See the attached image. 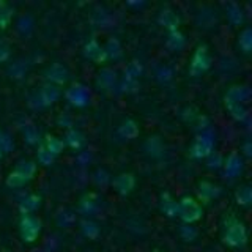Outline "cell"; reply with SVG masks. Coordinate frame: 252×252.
<instances>
[{
    "label": "cell",
    "mask_w": 252,
    "mask_h": 252,
    "mask_svg": "<svg viewBox=\"0 0 252 252\" xmlns=\"http://www.w3.org/2000/svg\"><path fill=\"white\" fill-rule=\"evenodd\" d=\"M222 241L230 248H243L248 243V230L243 222L238 219H230L225 225V230L222 235Z\"/></svg>",
    "instance_id": "cell-1"
},
{
    "label": "cell",
    "mask_w": 252,
    "mask_h": 252,
    "mask_svg": "<svg viewBox=\"0 0 252 252\" xmlns=\"http://www.w3.org/2000/svg\"><path fill=\"white\" fill-rule=\"evenodd\" d=\"M202 215H203L202 205L197 200H194L192 197L186 195L178 202V216L185 224L197 222L199 219H202Z\"/></svg>",
    "instance_id": "cell-2"
},
{
    "label": "cell",
    "mask_w": 252,
    "mask_h": 252,
    "mask_svg": "<svg viewBox=\"0 0 252 252\" xmlns=\"http://www.w3.org/2000/svg\"><path fill=\"white\" fill-rule=\"evenodd\" d=\"M19 232L26 243L36 241L39 232H41V220L32 215H22L19 222Z\"/></svg>",
    "instance_id": "cell-3"
},
{
    "label": "cell",
    "mask_w": 252,
    "mask_h": 252,
    "mask_svg": "<svg viewBox=\"0 0 252 252\" xmlns=\"http://www.w3.org/2000/svg\"><path fill=\"white\" fill-rule=\"evenodd\" d=\"M210 54L207 46L202 44L195 49L194 55H192V60H191V65H189V74L194 76V77H199L202 76L205 71L210 68Z\"/></svg>",
    "instance_id": "cell-4"
},
{
    "label": "cell",
    "mask_w": 252,
    "mask_h": 252,
    "mask_svg": "<svg viewBox=\"0 0 252 252\" xmlns=\"http://www.w3.org/2000/svg\"><path fill=\"white\" fill-rule=\"evenodd\" d=\"M213 152V139L210 136H199L191 147V155L194 158H207Z\"/></svg>",
    "instance_id": "cell-5"
},
{
    "label": "cell",
    "mask_w": 252,
    "mask_h": 252,
    "mask_svg": "<svg viewBox=\"0 0 252 252\" xmlns=\"http://www.w3.org/2000/svg\"><path fill=\"white\" fill-rule=\"evenodd\" d=\"M112 185H114L115 191L118 194L126 195V194H129L132 191V188H134V185H136V181H134V177L131 175V173H120V175L114 178Z\"/></svg>",
    "instance_id": "cell-6"
},
{
    "label": "cell",
    "mask_w": 252,
    "mask_h": 252,
    "mask_svg": "<svg viewBox=\"0 0 252 252\" xmlns=\"http://www.w3.org/2000/svg\"><path fill=\"white\" fill-rule=\"evenodd\" d=\"M66 99L71 102V104L85 106L87 102H89V99H90V94L82 85H74L66 92Z\"/></svg>",
    "instance_id": "cell-7"
},
{
    "label": "cell",
    "mask_w": 252,
    "mask_h": 252,
    "mask_svg": "<svg viewBox=\"0 0 252 252\" xmlns=\"http://www.w3.org/2000/svg\"><path fill=\"white\" fill-rule=\"evenodd\" d=\"M46 77L49 79V81L55 82V84H65L68 81V77H69V73L63 65H60V63H55V65H52L49 69L46 71Z\"/></svg>",
    "instance_id": "cell-8"
},
{
    "label": "cell",
    "mask_w": 252,
    "mask_h": 252,
    "mask_svg": "<svg viewBox=\"0 0 252 252\" xmlns=\"http://www.w3.org/2000/svg\"><path fill=\"white\" fill-rule=\"evenodd\" d=\"M85 55L90 60L96 62V63H102V62H106V59H107L104 49H102V47L98 44L96 39H92V41L85 46Z\"/></svg>",
    "instance_id": "cell-9"
},
{
    "label": "cell",
    "mask_w": 252,
    "mask_h": 252,
    "mask_svg": "<svg viewBox=\"0 0 252 252\" xmlns=\"http://www.w3.org/2000/svg\"><path fill=\"white\" fill-rule=\"evenodd\" d=\"M161 211L169 218L178 216V202L173 200L169 192L161 194Z\"/></svg>",
    "instance_id": "cell-10"
},
{
    "label": "cell",
    "mask_w": 252,
    "mask_h": 252,
    "mask_svg": "<svg viewBox=\"0 0 252 252\" xmlns=\"http://www.w3.org/2000/svg\"><path fill=\"white\" fill-rule=\"evenodd\" d=\"M59 98V90L55 89L54 85H46L43 87L41 90L38 93V101H39V106H49L52 102Z\"/></svg>",
    "instance_id": "cell-11"
},
{
    "label": "cell",
    "mask_w": 252,
    "mask_h": 252,
    "mask_svg": "<svg viewBox=\"0 0 252 252\" xmlns=\"http://www.w3.org/2000/svg\"><path fill=\"white\" fill-rule=\"evenodd\" d=\"M248 98H249V90L246 89V87H232L227 93L225 101L236 102V104H243Z\"/></svg>",
    "instance_id": "cell-12"
},
{
    "label": "cell",
    "mask_w": 252,
    "mask_h": 252,
    "mask_svg": "<svg viewBox=\"0 0 252 252\" xmlns=\"http://www.w3.org/2000/svg\"><path fill=\"white\" fill-rule=\"evenodd\" d=\"M240 170H241V158L236 152H232L225 161V173L228 177H235L238 175Z\"/></svg>",
    "instance_id": "cell-13"
},
{
    "label": "cell",
    "mask_w": 252,
    "mask_h": 252,
    "mask_svg": "<svg viewBox=\"0 0 252 252\" xmlns=\"http://www.w3.org/2000/svg\"><path fill=\"white\" fill-rule=\"evenodd\" d=\"M30 180H32V178L27 175V173L21 172L19 169H14V170L10 173V175L6 177V185L10 186V188H21V186H24V185H27Z\"/></svg>",
    "instance_id": "cell-14"
},
{
    "label": "cell",
    "mask_w": 252,
    "mask_h": 252,
    "mask_svg": "<svg viewBox=\"0 0 252 252\" xmlns=\"http://www.w3.org/2000/svg\"><path fill=\"white\" fill-rule=\"evenodd\" d=\"M219 188L218 186H215V185H211V183H208V181H203V183H200V186H199V195H200V200L202 202H210V200H213L215 197H218L219 195Z\"/></svg>",
    "instance_id": "cell-15"
},
{
    "label": "cell",
    "mask_w": 252,
    "mask_h": 252,
    "mask_svg": "<svg viewBox=\"0 0 252 252\" xmlns=\"http://www.w3.org/2000/svg\"><path fill=\"white\" fill-rule=\"evenodd\" d=\"M99 207H101L99 199H98V195H94V194L85 195L81 200V210L85 215H93V213H96L99 210Z\"/></svg>",
    "instance_id": "cell-16"
},
{
    "label": "cell",
    "mask_w": 252,
    "mask_h": 252,
    "mask_svg": "<svg viewBox=\"0 0 252 252\" xmlns=\"http://www.w3.org/2000/svg\"><path fill=\"white\" fill-rule=\"evenodd\" d=\"M38 207H39V197L33 194L27 195L26 199H22L19 203V210L22 215H30V213H33Z\"/></svg>",
    "instance_id": "cell-17"
},
{
    "label": "cell",
    "mask_w": 252,
    "mask_h": 252,
    "mask_svg": "<svg viewBox=\"0 0 252 252\" xmlns=\"http://www.w3.org/2000/svg\"><path fill=\"white\" fill-rule=\"evenodd\" d=\"M159 22L165 29H169V32H173V30H178V24H180V19L177 18L175 13H172L169 10H164L159 16Z\"/></svg>",
    "instance_id": "cell-18"
},
{
    "label": "cell",
    "mask_w": 252,
    "mask_h": 252,
    "mask_svg": "<svg viewBox=\"0 0 252 252\" xmlns=\"http://www.w3.org/2000/svg\"><path fill=\"white\" fill-rule=\"evenodd\" d=\"M235 197H236V202H238V205H241V207H249L251 202H252V189L251 186H241L236 189L235 192Z\"/></svg>",
    "instance_id": "cell-19"
},
{
    "label": "cell",
    "mask_w": 252,
    "mask_h": 252,
    "mask_svg": "<svg viewBox=\"0 0 252 252\" xmlns=\"http://www.w3.org/2000/svg\"><path fill=\"white\" fill-rule=\"evenodd\" d=\"M118 134H120V136L125 137V139H134L139 134L137 125L134 123L132 120H126L120 126V129H118Z\"/></svg>",
    "instance_id": "cell-20"
},
{
    "label": "cell",
    "mask_w": 252,
    "mask_h": 252,
    "mask_svg": "<svg viewBox=\"0 0 252 252\" xmlns=\"http://www.w3.org/2000/svg\"><path fill=\"white\" fill-rule=\"evenodd\" d=\"M66 144L71 147V148H74V150H79V148H82L84 144H85V140H84V136L79 131L76 129H71L66 132Z\"/></svg>",
    "instance_id": "cell-21"
},
{
    "label": "cell",
    "mask_w": 252,
    "mask_h": 252,
    "mask_svg": "<svg viewBox=\"0 0 252 252\" xmlns=\"http://www.w3.org/2000/svg\"><path fill=\"white\" fill-rule=\"evenodd\" d=\"M145 150L152 156L158 158V156H161L164 153V145H162V142L158 137H150L147 140V144H145Z\"/></svg>",
    "instance_id": "cell-22"
},
{
    "label": "cell",
    "mask_w": 252,
    "mask_h": 252,
    "mask_svg": "<svg viewBox=\"0 0 252 252\" xmlns=\"http://www.w3.org/2000/svg\"><path fill=\"white\" fill-rule=\"evenodd\" d=\"M225 106L228 109V112L232 114V117H235L236 120H244L248 117V110L243 104H236V102H230V101H225Z\"/></svg>",
    "instance_id": "cell-23"
},
{
    "label": "cell",
    "mask_w": 252,
    "mask_h": 252,
    "mask_svg": "<svg viewBox=\"0 0 252 252\" xmlns=\"http://www.w3.org/2000/svg\"><path fill=\"white\" fill-rule=\"evenodd\" d=\"M44 147H46V150L49 152L51 155H59L62 150H63V147H65V144L60 140V139H57V137H54V136H47L46 137V144H44Z\"/></svg>",
    "instance_id": "cell-24"
},
{
    "label": "cell",
    "mask_w": 252,
    "mask_h": 252,
    "mask_svg": "<svg viewBox=\"0 0 252 252\" xmlns=\"http://www.w3.org/2000/svg\"><path fill=\"white\" fill-rule=\"evenodd\" d=\"M11 18H13V10L10 8V5L0 2V29H6L10 26Z\"/></svg>",
    "instance_id": "cell-25"
},
{
    "label": "cell",
    "mask_w": 252,
    "mask_h": 252,
    "mask_svg": "<svg viewBox=\"0 0 252 252\" xmlns=\"http://www.w3.org/2000/svg\"><path fill=\"white\" fill-rule=\"evenodd\" d=\"M238 44L243 49V52H251V47H252V30L251 29H244L240 36H238Z\"/></svg>",
    "instance_id": "cell-26"
},
{
    "label": "cell",
    "mask_w": 252,
    "mask_h": 252,
    "mask_svg": "<svg viewBox=\"0 0 252 252\" xmlns=\"http://www.w3.org/2000/svg\"><path fill=\"white\" fill-rule=\"evenodd\" d=\"M167 44H169V47H172V49H175V51L181 49V47H183V44H185L183 35H181L178 30L170 32V33H169V41H167Z\"/></svg>",
    "instance_id": "cell-27"
},
{
    "label": "cell",
    "mask_w": 252,
    "mask_h": 252,
    "mask_svg": "<svg viewBox=\"0 0 252 252\" xmlns=\"http://www.w3.org/2000/svg\"><path fill=\"white\" fill-rule=\"evenodd\" d=\"M227 14H228V18H230V21H232L233 24H240V22H243V13H241V8H240L238 5H235V3H230V5H228Z\"/></svg>",
    "instance_id": "cell-28"
},
{
    "label": "cell",
    "mask_w": 252,
    "mask_h": 252,
    "mask_svg": "<svg viewBox=\"0 0 252 252\" xmlns=\"http://www.w3.org/2000/svg\"><path fill=\"white\" fill-rule=\"evenodd\" d=\"M142 73V66L137 62L129 63V66L125 71V79H131V81H136V77Z\"/></svg>",
    "instance_id": "cell-29"
},
{
    "label": "cell",
    "mask_w": 252,
    "mask_h": 252,
    "mask_svg": "<svg viewBox=\"0 0 252 252\" xmlns=\"http://www.w3.org/2000/svg\"><path fill=\"white\" fill-rule=\"evenodd\" d=\"M82 232L85 236H89V238H96L98 233H99V228L96 227V224L90 222V220H84L82 222Z\"/></svg>",
    "instance_id": "cell-30"
},
{
    "label": "cell",
    "mask_w": 252,
    "mask_h": 252,
    "mask_svg": "<svg viewBox=\"0 0 252 252\" xmlns=\"http://www.w3.org/2000/svg\"><path fill=\"white\" fill-rule=\"evenodd\" d=\"M54 158H55V156L47 152L44 145L39 147V150H38V161H39V162L44 164V165H49V164H52Z\"/></svg>",
    "instance_id": "cell-31"
},
{
    "label": "cell",
    "mask_w": 252,
    "mask_h": 252,
    "mask_svg": "<svg viewBox=\"0 0 252 252\" xmlns=\"http://www.w3.org/2000/svg\"><path fill=\"white\" fill-rule=\"evenodd\" d=\"M11 148H13V142H11V139L8 137L5 132L0 131V150H2V153H3V152H10Z\"/></svg>",
    "instance_id": "cell-32"
},
{
    "label": "cell",
    "mask_w": 252,
    "mask_h": 252,
    "mask_svg": "<svg viewBox=\"0 0 252 252\" xmlns=\"http://www.w3.org/2000/svg\"><path fill=\"white\" fill-rule=\"evenodd\" d=\"M195 235H197V232L194 230L192 227H189V225H183V228H181V236L186 240V241H191V240H194L195 238Z\"/></svg>",
    "instance_id": "cell-33"
},
{
    "label": "cell",
    "mask_w": 252,
    "mask_h": 252,
    "mask_svg": "<svg viewBox=\"0 0 252 252\" xmlns=\"http://www.w3.org/2000/svg\"><path fill=\"white\" fill-rule=\"evenodd\" d=\"M26 140L29 142V144H35V142L38 140V132L33 126H27L26 128Z\"/></svg>",
    "instance_id": "cell-34"
},
{
    "label": "cell",
    "mask_w": 252,
    "mask_h": 252,
    "mask_svg": "<svg viewBox=\"0 0 252 252\" xmlns=\"http://www.w3.org/2000/svg\"><path fill=\"white\" fill-rule=\"evenodd\" d=\"M8 57H10V46L0 39V63L5 62Z\"/></svg>",
    "instance_id": "cell-35"
},
{
    "label": "cell",
    "mask_w": 252,
    "mask_h": 252,
    "mask_svg": "<svg viewBox=\"0 0 252 252\" xmlns=\"http://www.w3.org/2000/svg\"><path fill=\"white\" fill-rule=\"evenodd\" d=\"M2 155H3V153H2V150H0V158H2Z\"/></svg>",
    "instance_id": "cell-36"
},
{
    "label": "cell",
    "mask_w": 252,
    "mask_h": 252,
    "mask_svg": "<svg viewBox=\"0 0 252 252\" xmlns=\"http://www.w3.org/2000/svg\"><path fill=\"white\" fill-rule=\"evenodd\" d=\"M153 252H161V251H153Z\"/></svg>",
    "instance_id": "cell-37"
},
{
    "label": "cell",
    "mask_w": 252,
    "mask_h": 252,
    "mask_svg": "<svg viewBox=\"0 0 252 252\" xmlns=\"http://www.w3.org/2000/svg\"><path fill=\"white\" fill-rule=\"evenodd\" d=\"M3 252H11V251H3Z\"/></svg>",
    "instance_id": "cell-38"
}]
</instances>
